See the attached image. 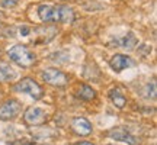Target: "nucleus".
I'll list each match as a JSON object with an SVG mask.
<instances>
[{
  "label": "nucleus",
  "mask_w": 157,
  "mask_h": 145,
  "mask_svg": "<svg viewBox=\"0 0 157 145\" xmlns=\"http://www.w3.org/2000/svg\"><path fill=\"white\" fill-rule=\"evenodd\" d=\"M15 91H21V93H28L29 96H32L34 99H41L42 97V89L36 81H34L32 78H23L17 84L13 86Z\"/></svg>",
  "instance_id": "nucleus-3"
},
{
  "label": "nucleus",
  "mask_w": 157,
  "mask_h": 145,
  "mask_svg": "<svg viewBox=\"0 0 157 145\" xmlns=\"http://www.w3.org/2000/svg\"><path fill=\"white\" fill-rule=\"evenodd\" d=\"M74 20V12L71 7L64 5L52 6V22L71 23Z\"/></svg>",
  "instance_id": "nucleus-4"
},
{
  "label": "nucleus",
  "mask_w": 157,
  "mask_h": 145,
  "mask_svg": "<svg viewBox=\"0 0 157 145\" xmlns=\"http://www.w3.org/2000/svg\"><path fill=\"white\" fill-rule=\"evenodd\" d=\"M9 57L13 62H16L19 67L23 68H29L32 67L36 61V55H35L32 51H29L28 46L25 45H15L13 48L9 50Z\"/></svg>",
  "instance_id": "nucleus-1"
},
{
  "label": "nucleus",
  "mask_w": 157,
  "mask_h": 145,
  "mask_svg": "<svg viewBox=\"0 0 157 145\" xmlns=\"http://www.w3.org/2000/svg\"><path fill=\"white\" fill-rule=\"evenodd\" d=\"M77 145H93V144H90V142H80V144Z\"/></svg>",
  "instance_id": "nucleus-17"
},
{
  "label": "nucleus",
  "mask_w": 157,
  "mask_h": 145,
  "mask_svg": "<svg viewBox=\"0 0 157 145\" xmlns=\"http://www.w3.org/2000/svg\"><path fill=\"white\" fill-rule=\"evenodd\" d=\"M109 138H112L115 141H122V142H127L129 145H138V141L134 135H131L129 132H127L124 128H113L109 131Z\"/></svg>",
  "instance_id": "nucleus-7"
},
{
  "label": "nucleus",
  "mask_w": 157,
  "mask_h": 145,
  "mask_svg": "<svg viewBox=\"0 0 157 145\" xmlns=\"http://www.w3.org/2000/svg\"><path fill=\"white\" fill-rule=\"evenodd\" d=\"M144 97L146 99H156V81H153L151 84H147L144 89Z\"/></svg>",
  "instance_id": "nucleus-15"
},
{
  "label": "nucleus",
  "mask_w": 157,
  "mask_h": 145,
  "mask_svg": "<svg viewBox=\"0 0 157 145\" xmlns=\"http://www.w3.org/2000/svg\"><path fill=\"white\" fill-rule=\"evenodd\" d=\"M16 77V71L7 65V64H2L0 65V83H6V81H10Z\"/></svg>",
  "instance_id": "nucleus-11"
},
{
  "label": "nucleus",
  "mask_w": 157,
  "mask_h": 145,
  "mask_svg": "<svg viewBox=\"0 0 157 145\" xmlns=\"http://www.w3.org/2000/svg\"><path fill=\"white\" fill-rule=\"evenodd\" d=\"M71 129L80 136H86L92 134V123L86 117H74L71 121Z\"/></svg>",
  "instance_id": "nucleus-9"
},
{
  "label": "nucleus",
  "mask_w": 157,
  "mask_h": 145,
  "mask_svg": "<svg viewBox=\"0 0 157 145\" xmlns=\"http://www.w3.org/2000/svg\"><path fill=\"white\" fill-rule=\"evenodd\" d=\"M109 99H111L113 105H115L117 107H119V109H122V107L125 106V103H127L125 96H124L118 89H112L111 91H109Z\"/></svg>",
  "instance_id": "nucleus-12"
},
{
  "label": "nucleus",
  "mask_w": 157,
  "mask_h": 145,
  "mask_svg": "<svg viewBox=\"0 0 157 145\" xmlns=\"http://www.w3.org/2000/svg\"><path fill=\"white\" fill-rule=\"evenodd\" d=\"M23 121L31 126H38L47 121V113L41 107H29L23 113Z\"/></svg>",
  "instance_id": "nucleus-5"
},
{
  "label": "nucleus",
  "mask_w": 157,
  "mask_h": 145,
  "mask_svg": "<svg viewBox=\"0 0 157 145\" xmlns=\"http://www.w3.org/2000/svg\"><path fill=\"white\" fill-rule=\"evenodd\" d=\"M77 96L80 99H83V100H92V99H95V90L92 89L90 86H80L78 87V91H77Z\"/></svg>",
  "instance_id": "nucleus-14"
},
{
  "label": "nucleus",
  "mask_w": 157,
  "mask_h": 145,
  "mask_svg": "<svg viewBox=\"0 0 157 145\" xmlns=\"http://www.w3.org/2000/svg\"><path fill=\"white\" fill-rule=\"evenodd\" d=\"M109 64H111V67H112L113 71L119 72V71H122V70H125V68H129L131 65H134L135 62H134V60H131V58L127 55L115 54V55L111 58Z\"/></svg>",
  "instance_id": "nucleus-8"
},
{
  "label": "nucleus",
  "mask_w": 157,
  "mask_h": 145,
  "mask_svg": "<svg viewBox=\"0 0 157 145\" xmlns=\"http://www.w3.org/2000/svg\"><path fill=\"white\" fill-rule=\"evenodd\" d=\"M135 44H137V38H135L134 34L129 32V34H127L121 39H117V41H115V45H112V46H121L124 50H132L135 46Z\"/></svg>",
  "instance_id": "nucleus-10"
},
{
  "label": "nucleus",
  "mask_w": 157,
  "mask_h": 145,
  "mask_svg": "<svg viewBox=\"0 0 157 145\" xmlns=\"http://www.w3.org/2000/svg\"><path fill=\"white\" fill-rule=\"evenodd\" d=\"M17 2L19 0H2V5L5 7H13V6H16Z\"/></svg>",
  "instance_id": "nucleus-16"
},
{
  "label": "nucleus",
  "mask_w": 157,
  "mask_h": 145,
  "mask_svg": "<svg viewBox=\"0 0 157 145\" xmlns=\"http://www.w3.org/2000/svg\"><path fill=\"white\" fill-rule=\"evenodd\" d=\"M21 109H22V106L17 100H7L0 106V119H3V121L15 119L19 115Z\"/></svg>",
  "instance_id": "nucleus-6"
},
{
  "label": "nucleus",
  "mask_w": 157,
  "mask_h": 145,
  "mask_svg": "<svg viewBox=\"0 0 157 145\" xmlns=\"http://www.w3.org/2000/svg\"><path fill=\"white\" fill-rule=\"evenodd\" d=\"M41 76H42V80L45 83L56 86V87H64L68 83V76L57 68H47L45 71H42Z\"/></svg>",
  "instance_id": "nucleus-2"
},
{
  "label": "nucleus",
  "mask_w": 157,
  "mask_h": 145,
  "mask_svg": "<svg viewBox=\"0 0 157 145\" xmlns=\"http://www.w3.org/2000/svg\"><path fill=\"white\" fill-rule=\"evenodd\" d=\"M38 16L42 22H52V6H50V5L39 6Z\"/></svg>",
  "instance_id": "nucleus-13"
}]
</instances>
